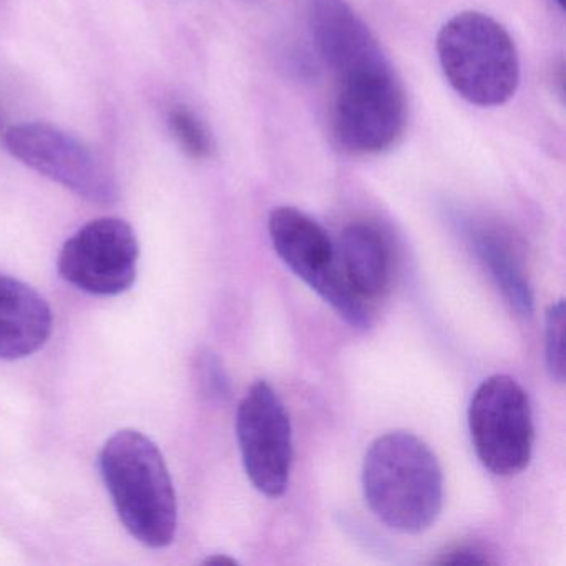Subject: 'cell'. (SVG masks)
<instances>
[{
	"mask_svg": "<svg viewBox=\"0 0 566 566\" xmlns=\"http://www.w3.org/2000/svg\"><path fill=\"white\" fill-rule=\"evenodd\" d=\"M363 489L374 515L396 532H423L442 510L439 460L423 440L403 430L370 443L364 459Z\"/></svg>",
	"mask_w": 566,
	"mask_h": 566,
	"instance_id": "1",
	"label": "cell"
},
{
	"mask_svg": "<svg viewBox=\"0 0 566 566\" xmlns=\"http://www.w3.org/2000/svg\"><path fill=\"white\" fill-rule=\"evenodd\" d=\"M98 463L128 533L148 548L171 545L178 526L177 493L158 447L137 430H120L105 442Z\"/></svg>",
	"mask_w": 566,
	"mask_h": 566,
	"instance_id": "2",
	"label": "cell"
},
{
	"mask_svg": "<svg viewBox=\"0 0 566 566\" xmlns=\"http://www.w3.org/2000/svg\"><path fill=\"white\" fill-rule=\"evenodd\" d=\"M440 67L453 91L476 107H499L515 95L520 61L502 24L482 12H462L437 35Z\"/></svg>",
	"mask_w": 566,
	"mask_h": 566,
	"instance_id": "3",
	"label": "cell"
},
{
	"mask_svg": "<svg viewBox=\"0 0 566 566\" xmlns=\"http://www.w3.org/2000/svg\"><path fill=\"white\" fill-rule=\"evenodd\" d=\"M333 132L337 144L353 155L389 150L407 122L406 95L389 62L356 69L337 78Z\"/></svg>",
	"mask_w": 566,
	"mask_h": 566,
	"instance_id": "4",
	"label": "cell"
},
{
	"mask_svg": "<svg viewBox=\"0 0 566 566\" xmlns=\"http://www.w3.org/2000/svg\"><path fill=\"white\" fill-rule=\"evenodd\" d=\"M268 231L277 256L297 277L313 287L350 326L370 327V304L357 296L347 283L336 247L317 221L296 208L280 207L271 211Z\"/></svg>",
	"mask_w": 566,
	"mask_h": 566,
	"instance_id": "5",
	"label": "cell"
},
{
	"mask_svg": "<svg viewBox=\"0 0 566 566\" xmlns=\"http://www.w3.org/2000/svg\"><path fill=\"white\" fill-rule=\"evenodd\" d=\"M470 436L485 469L499 476L523 472L532 460V403L518 380L495 374L483 380L469 409Z\"/></svg>",
	"mask_w": 566,
	"mask_h": 566,
	"instance_id": "6",
	"label": "cell"
},
{
	"mask_svg": "<svg viewBox=\"0 0 566 566\" xmlns=\"http://www.w3.org/2000/svg\"><path fill=\"white\" fill-rule=\"evenodd\" d=\"M4 144L12 157L91 203L108 207L118 200L117 180L107 161L61 128L15 125L6 132Z\"/></svg>",
	"mask_w": 566,
	"mask_h": 566,
	"instance_id": "7",
	"label": "cell"
},
{
	"mask_svg": "<svg viewBox=\"0 0 566 566\" xmlns=\"http://www.w3.org/2000/svg\"><path fill=\"white\" fill-rule=\"evenodd\" d=\"M140 256L134 228L120 218H98L69 238L59 254V273L94 296H118L134 286Z\"/></svg>",
	"mask_w": 566,
	"mask_h": 566,
	"instance_id": "8",
	"label": "cell"
},
{
	"mask_svg": "<svg viewBox=\"0 0 566 566\" xmlns=\"http://www.w3.org/2000/svg\"><path fill=\"white\" fill-rule=\"evenodd\" d=\"M237 437L251 483L271 499L283 495L293 462V429L286 407L264 380L238 407Z\"/></svg>",
	"mask_w": 566,
	"mask_h": 566,
	"instance_id": "9",
	"label": "cell"
},
{
	"mask_svg": "<svg viewBox=\"0 0 566 566\" xmlns=\"http://www.w3.org/2000/svg\"><path fill=\"white\" fill-rule=\"evenodd\" d=\"M314 45L337 78L386 61L379 42L346 0H307Z\"/></svg>",
	"mask_w": 566,
	"mask_h": 566,
	"instance_id": "10",
	"label": "cell"
},
{
	"mask_svg": "<svg viewBox=\"0 0 566 566\" xmlns=\"http://www.w3.org/2000/svg\"><path fill=\"white\" fill-rule=\"evenodd\" d=\"M51 307L22 281L0 276V359L15 360L38 353L52 334Z\"/></svg>",
	"mask_w": 566,
	"mask_h": 566,
	"instance_id": "11",
	"label": "cell"
},
{
	"mask_svg": "<svg viewBox=\"0 0 566 566\" xmlns=\"http://www.w3.org/2000/svg\"><path fill=\"white\" fill-rule=\"evenodd\" d=\"M337 254L344 276L357 296L370 304L386 293L390 283V251L374 224H347Z\"/></svg>",
	"mask_w": 566,
	"mask_h": 566,
	"instance_id": "12",
	"label": "cell"
},
{
	"mask_svg": "<svg viewBox=\"0 0 566 566\" xmlns=\"http://www.w3.org/2000/svg\"><path fill=\"white\" fill-rule=\"evenodd\" d=\"M462 224L473 251L479 254L513 310L522 316H532L535 306L532 286L506 234L485 221L467 218Z\"/></svg>",
	"mask_w": 566,
	"mask_h": 566,
	"instance_id": "13",
	"label": "cell"
},
{
	"mask_svg": "<svg viewBox=\"0 0 566 566\" xmlns=\"http://www.w3.org/2000/svg\"><path fill=\"white\" fill-rule=\"evenodd\" d=\"M178 144L193 158H207L211 154V138L200 118L187 107H174L168 117Z\"/></svg>",
	"mask_w": 566,
	"mask_h": 566,
	"instance_id": "14",
	"label": "cell"
},
{
	"mask_svg": "<svg viewBox=\"0 0 566 566\" xmlns=\"http://www.w3.org/2000/svg\"><path fill=\"white\" fill-rule=\"evenodd\" d=\"M545 359L549 376L565 380V301H556L546 311Z\"/></svg>",
	"mask_w": 566,
	"mask_h": 566,
	"instance_id": "15",
	"label": "cell"
},
{
	"mask_svg": "<svg viewBox=\"0 0 566 566\" xmlns=\"http://www.w3.org/2000/svg\"><path fill=\"white\" fill-rule=\"evenodd\" d=\"M201 382L207 389L208 396L214 399H224L230 397V379L221 366L220 359L213 354H208L201 359Z\"/></svg>",
	"mask_w": 566,
	"mask_h": 566,
	"instance_id": "16",
	"label": "cell"
},
{
	"mask_svg": "<svg viewBox=\"0 0 566 566\" xmlns=\"http://www.w3.org/2000/svg\"><path fill=\"white\" fill-rule=\"evenodd\" d=\"M437 565H485L489 556L475 546H460L436 559Z\"/></svg>",
	"mask_w": 566,
	"mask_h": 566,
	"instance_id": "17",
	"label": "cell"
},
{
	"mask_svg": "<svg viewBox=\"0 0 566 566\" xmlns=\"http://www.w3.org/2000/svg\"><path fill=\"white\" fill-rule=\"evenodd\" d=\"M205 565H238L237 559L227 555H213L205 559Z\"/></svg>",
	"mask_w": 566,
	"mask_h": 566,
	"instance_id": "18",
	"label": "cell"
},
{
	"mask_svg": "<svg viewBox=\"0 0 566 566\" xmlns=\"http://www.w3.org/2000/svg\"><path fill=\"white\" fill-rule=\"evenodd\" d=\"M555 2L559 9H565V0H555Z\"/></svg>",
	"mask_w": 566,
	"mask_h": 566,
	"instance_id": "19",
	"label": "cell"
}]
</instances>
